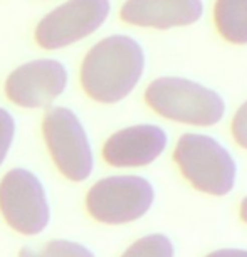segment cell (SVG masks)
Segmentation results:
<instances>
[{
	"label": "cell",
	"instance_id": "obj_1",
	"mask_svg": "<svg viewBox=\"0 0 247 257\" xmlns=\"http://www.w3.org/2000/svg\"><path fill=\"white\" fill-rule=\"evenodd\" d=\"M145 71V52L130 36H109L86 52L79 81L91 99L113 104L135 89Z\"/></svg>",
	"mask_w": 247,
	"mask_h": 257
},
{
	"label": "cell",
	"instance_id": "obj_2",
	"mask_svg": "<svg viewBox=\"0 0 247 257\" xmlns=\"http://www.w3.org/2000/svg\"><path fill=\"white\" fill-rule=\"evenodd\" d=\"M145 99L160 116L187 124L210 126L225 113L220 94L183 77H158L145 91Z\"/></svg>",
	"mask_w": 247,
	"mask_h": 257
},
{
	"label": "cell",
	"instance_id": "obj_3",
	"mask_svg": "<svg viewBox=\"0 0 247 257\" xmlns=\"http://www.w3.org/2000/svg\"><path fill=\"white\" fill-rule=\"evenodd\" d=\"M173 157L185 178L197 190L222 197L234 188L237 165L215 138L195 133L183 135Z\"/></svg>",
	"mask_w": 247,
	"mask_h": 257
},
{
	"label": "cell",
	"instance_id": "obj_4",
	"mask_svg": "<svg viewBox=\"0 0 247 257\" xmlns=\"http://www.w3.org/2000/svg\"><path fill=\"white\" fill-rule=\"evenodd\" d=\"M42 135L56 167L72 182L86 180L94 167L89 138L77 114L64 106L51 108L42 121Z\"/></svg>",
	"mask_w": 247,
	"mask_h": 257
},
{
	"label": "cell",
	"instance_id": "obj_5",
	"mask_svg": "<svg viewBox=\"0 0 247 257\" xmlns=\"http://www.w3.org/2000/svg\"><path fill=\"white\" fill-rule=\"evenodd\" d=\"M155 200L153 185L138 175H116L96 182L86 197L89 215L109 225L143 217Z\"/></svg>",
	"mask_w": 247,
	"mask_h": 257
},
{
	"label": "cell",
	"instance_id": "obj_6",
	"mask_svg": "<svg viewBox=\"0 0 247 257\" xmlns=\"http://www.w3.org/2000/svg\"><path fill=\"white\" fill-rule=\"evenodd\" d=\"M109 11V0H66L39 21L34 41L46 51L64 49L94 34Z\"/></svg>",
	"mask_w": 247,
	"mask_h": 257
},
{
	"label": "cell",
	"instance_id": "obj_7",
	"mask_svg": "<svg viewBox=\"0 0 247 257\" xmlns=\"http://www.w3.org/2000/svg\"><path fill=\"white\" fill-rule=\"evenodd\" d=\"M0 212L14 230L36 235L49 224L51 210L41 180L26 168H14L0 182Z\"/></svg>",
	"mask_w": 247,
	"mask_h": 257
},
{
	"label": "cell",
	"instance_id": "obj_8",
	"mask_svg": "<svg viewBox=\"0 0 247 257\" xmlns=\"http://www.w3.org/2000/svg\"><path fill=\"white\" fill-rule=\"evenodd\" d=\"M67 69L57 59H36L16 67L6 79L7 99L19 108L41 109L67 88Z\"/></svg>",
	"mask_w": 247,
	"mask_h": 257
},
{
	"label": "cell",
	"instance_id": "obj_9",
	"mask_svg": "<svg viewBox=\"0 0 247 257\" xmlns=\"http://www.w3.org/2000/svg\"><path fill=\"white\" fill-rule=\"evenodd\" d=\"M167 142V133L157 124L130 126L106 140L103 158L111 167L118 168L145 167L163 153Z\"/></svg>",
	"mask_w": 247,
	"mask_h": 257
},
{
	"label": "cell",
	"instance_id": "obj_10",
	"mask_svg": "<svg viewBox=\"0 0 247 257\" xmlns=\"http://www.w3.org/2000/svg\"><path fill=\"white\" fill-rule=\"evenodd\" d=\"M202 14V0H127L119 11L127 24L153 29L190 26Z\"/></svg>",
	"mask_w": 247,
	"mask_h": 257
},
{
	"label": "cell",
	"instance_id": "obj_11",
	"mask_svg": "<svg viewBox=\"0 0 247 257\" xmlns=\"http://www.w3.org/2000/svg\"><path fill=\"white\" fill-rule=\"evenodd\" d=\"M215 24L232 44H247V0H217Z\"/></svg>",
	"mask_w": 247,
	"mask_h": 257
},
{
	"label": "cell",
	"instance_id": "obj_12",
	"mask_svg": "<svg viewBox=\"0 0 247 257\" xmlns=\"http://www.w3.org/2000/svg\"><path fill=\"white\" fill-rule=\"evenodd\" d=\"M175 249H173L172 240L163 234H152L138 239L125 250L121 257H173Z\"/></svg>",
	"mask_w": 247,
	"mask_h": 257
},
{
	"label": "cell",
	"instance_id": "obj_13",
	"mask_svg": "<svg viewBox=\"0 0 247 257\" xmlns=\"http://www.w3.org/2000/svg\"><path fill=\"white\" fill-rule=\"evenodd\" d=\"M19 257H94V254L84 245L69 240H51L42 249H26L21 250Z\"/></svg>",
	"mask_w": 247,
	"mask_h": 257
},
{
	"label": "cell",
	"instance_id": "obj_14",
	"mask_svg": "<svg viewBox=\"0 0 247 257\" xmlns=\"http://www.w3.org/2000/svg\"><path fill=\"white\" fill-rule=\"evenodd\" d=\"M16 137V121L7 109L0 108V167L6 160Z\"/></svg>",
	"mask_w": 247,
	"mask_h": 257
},
{
	"label": "cell",
	"instance_id": "obj_15",
	"mask_svg": "<svg viewBox=\"0 0 247 257\" xmlns=\"http://www.w3.org/2000/svg\"><path fill=\"white\" fill-rule=\"evenodd\" d=\"M232 135L235 142L247 150V101L240 106L232 119Z\"/></svg>",
	"mask_w": 247,
	"mask_h": 257
},
{
	"label": "cell",
	"instance_id": "obj_16",
	"mask_svg": "<svg viewBox=\"0 0 247 257\" xmlns=\"http://www.w3.org/2000/svg\"><path fill=\"white\" fill-rule=\"evenodd\" d=\"M205 257H247V250L244 249H220L210 252Z\"/></svg>",
	"mask_w": 247,
	"mask_h": 257
},
{
	"label": "cell",
	"instance_id": "obj_17",
	"mask_svg": "<svg viewBox=\"0 0 247 257\" xmlns=\"http://www.w3.org/2000/svg\"><path fill=\"white\" fill-rule=\"evenodd\" d=\"M240 217H242V220L247 224V197L240 202Z\"/></svg>",
	"mask_w": 247,
	"mask_h": 257
}]
</instances>
